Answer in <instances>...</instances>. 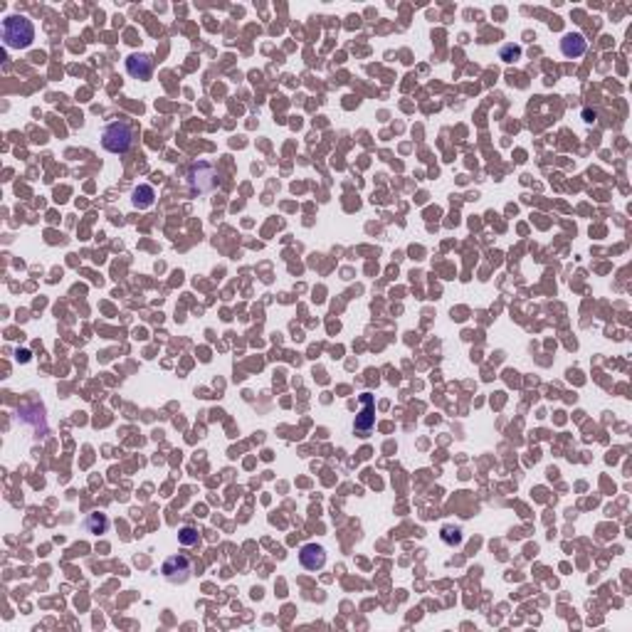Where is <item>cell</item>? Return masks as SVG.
Wrapping results in <instances>:
<instances>
[{
    "label": "cell",
    "instance_id": "obj_1",
    "mask_svg": "<svg viewBox=\"0 0 632 632\" xmlns=\"http://www.w3.org/2000/svg\"><path fill=\"white\" fill-rule=\"evenodd\" d=\"M35 40V25L25 15H10L3 20V42L8 50H25Z\"/></svg>",
    "mask_w": 632,
    "mask_h": 632
},
{
    "label": "cell",
    "instance_id": "obj_2",
    "mask_svg": "<svg viewBox=\"0 0 632 632\" xmlns=\"http://www.w3.org/2000/svg\"><path fill=\"white\" fill-rule=\"evenodd\" d=\"M101 146L109 153H126L134 146V126L124 119L106 124L104 134H101Z\"/></svg>",
    "mask_w": 632,
    "mask_h": 632
},
{
    "label": "cell",
    "instance_id": "obj_3",
    "mask_svg": "<svg viewBox=\"0 0 632 632\" xmlns=\"http://www.w3.org/2000/svg\"><path fill=\"white\" fill-rule=\"evenodd\" d=\"M188 185H190V193H193V195L213 193V190L220 185V173L215 171L213 163L198 161V163H193V166H190Z\"/></svg>",
    "mask_w": 632,
    "mask_h": 632
},
{
    "label": "cell",
    "instance_id": "obj_4",
    "mask_svg": "<svg viewBox=\"0 0 632 632\" xmlns=\"http://www.w3.org/2000/svg\"><path fill=\"white\" fill-rule=\"evenodd\" d=\"M161 573L168 583H185L190 578V573H193V566H190V561L185 556H171L161 566Z\"/></svg>",
    "mask_w": 632,
    "mask_h": 632
},
{
    "label": "cell",
    "instance_id": "obj_5",
    "mask_svg": "<svg viewBox=\"0 0 632 632\" xmlns=\"http://www.w3.org/2000/svg\"><path fill=\"white\" fill-rule=\"evenodd\" d=\"M126 72L131 74L134 79H141V82H146V79H151L153 74V57L151 55H131V57H126Z\"/></svg>",
    "mask_w": 632,
    "mask_h": 632
},
{
    "label": "cell",
    "instance_id": "obj_6",
    "mask_svg": "<svg viewBox=\"0 0 632 632\" xmlns=\"http://www.w3.org/2000/svg\"><path fill=\"white\" fill-rule=\"evenodd\" d=\"M360 402H363L366 408H363V413L356 418L353 430L360 435V437H366V435L373 430V423H376V405H373V395H371V393H363V395H360Z\"/></svg>",
    "mask_w": 632,
    "mask_h": 632
},
{
    "label": "cell",
    "instance_id": "obj_7",
    "mask_svg": "<svg viewBox=\"0 0 632 632\" xmlns=\"http://www.w3.org/2000/svg\"><path fill=\"white\" fill-rule=\"evenodd\" d=\"M299 563L307 570H319L326 563V551L319 544H307L299 549Z\"/></svg>",
    "mask_w": 632,
    "mask_h": 632
},
{
    "label": "cell",
    "instance_id": "obj_8",
    "mask_svg": "<svg viewBox=\"0 0 632 632\" xmlns=\"http://www.w3.org/2000/svg\"><path fill=\"white\" fill-rule=\"evenodd\" d=\"M585 50H588V42H585V37L580 35V32H568V35H563V40H561V52H563V57H568V59L583 57Z\"/></svg>",
    "mask_w": 632,
    "mask_h": 632
},
{
    "label": "cell",
    "instance_id": "obj_9",
    "mask_svg": "<svg viewBox=\"0 0 632 632\" xmlns=\"http://www.w3.org/2000/svg\"><path fill=\"white\" fill-rule=\"evenodd\" d=\"M153 200H156V190H153V185H139V188H134V195H131V203H134V208L139 210H146L153 205Z\"/></svg>",
    "mask_w": 632,
    "mask_h": 632
},
{
    "label": "cell",
    "instance_id": "obj_10",
    "mask_svg": "<svg viewBox=\"0 0 632 632\" xmlns=\"http://www.w3.org/2000/svg\"><path fill=\"white\" fill-rule=\"evenodd\" d=\"M84 528H87L89 533H97V536H99V533H104L106 528H109V519H106V514H99V512L89 514V517L84 519Z\"/></svg>",
    "mask_w": 632,
    "mask_h": 632
},
{
    "label": "cell",
    "instance_id": "obj_11",
    "mask_svg": "<svg viewBox=\"0 0 632 632\" xmlns=\"http://www.w3.org/2000/svg\"><path fill=\"white\" fill-rule=\"evenodd\" d=\"M178 541H181L183 546H195L200 541V536H198V531H195L193 526H183L181 531H178Z\"/></svg>",
    "mask_w": 632,
    "mask_h": 632
},
{
    "label": "cell",
    "instance_id": "obj_12",
    "mask_svg": "<svg viewBox=\"0 0 632 632\" xmlns=\"http://www.w3.org/2000/svg\"><path fill=\"white\" fill-rule=\"evenodd\" d=\"M442 541H444V544H449V546H452V544H455V546L462 544V531H460V528L444 526L442 528Z\"/></svg>",
    "mask_w": 632,
    "mask_h": 632
},
{
    "label": "cell",
    "instance_id": "obj_13",
    "mask_svg": "<svg viewBox=\"0 0 632 632\" xmlns=\"http://www.w3.org/2000/svg\"><path fill=\"white\" fill-rule=\"evenodd\" d=\"M509 55H514V57H517L519 50H517V48H507V50H504V52H502V57H509Z\"/></svg>",
    "mask_w": 632,
    "mask_h": 632
}]
</instances>
